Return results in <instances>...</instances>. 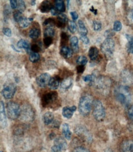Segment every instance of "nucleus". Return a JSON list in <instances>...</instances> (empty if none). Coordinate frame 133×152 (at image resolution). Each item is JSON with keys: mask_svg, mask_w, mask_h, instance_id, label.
Returning a JSON list of instances; mask_svg holds the SVG:
<instances>
[{"mask_svg": "<svg viewBox=\"0 0 133 152\" xmlns=\"http://www.w3.org/2000/svg\"><path fill=\"white\" fill-rule=\"evenodd\" d=\"M115 97L118 102L123 106H128L132 100V93L131 90L125 85H120L114 91Z\"/></svg>", "mask_w": 133, "mask_h": 152, "instance_id": "obj_1", "label": "nucleus"}, {"mask_svg": "<svg viewBox=\"0 0 133 152\" xmlns=\"http://www.w3.org/2000/svg\"><path fill=\"white\" fill-rule=\"evenodd\" d=\"M93 103L92 97L89 94H85L80 98L79 103V111L81 115L83 116L89 115L93 107Z\"/></svg>", "mask_w": 133, "mask_h": 152, "instance_id": "obj_2", "label": "nucleus"}, {"mask_svg": "<svg viewBox=\"0 0 133 152\" xmlns=\"http://www.w3.org/2000/svg\"><path fill=\"white\" fill-rule=\"evenodd\" d=\"M93 83L95 88L99 93L103 94L109 93L111 85V82L109 78L104 76H99L94 79Z\"/></svg>", "mask_w": 133, "mask_h": 152, "instance_id": "obj_3", "label": "nucleus"}, {"mask_svg": "<svg viewBox=\"0 0 133 152\" xmlns=\"http://www.w3.org/2000/svg\"><path fill=\"white\" fill-rule=\"evenodd\" d=\"M93 115L95 120L101 121L104 119L106 115L105 109L103 104L99 100H94L93 103Z\"/></svg>", "mask_w": 133, "mask_h": 152, "instance_id": "obj_4", "label": "nucleus"}, {"mask_svg": "<svg viewBox=\"0 0 133 152\" xmlns=\"http://www.w3.org/2000/svg\"><path fill=\"white\" fill-rule=\"evenodd\" d=\"M20 108V114L19 117L20 120L26 123L32 121L34 118V113L32 107L29 104H25Z\"/></svg>", "mask_w": 133, "mask_h": 152, "instance_id": "obj_5", "label": "nucleus"}, {"mask_svg": "<svg viewBox=\"0 0 133 152\" xmlns=\"http://www.w3.org/2000/svg\"><path fill=\"white\" fill-rule=\"evenodd\" d=\"M6 109L8 117L11 120H15L20 117L21 108L16 102H9L6 105Z\"/></svg>", "mask_w": 133, "mask_h": 152, "instance_id": "obj_6", "label": "nucleus"}, {"mask_svg": "<svg viewBox=\"0 0 133 152\" xmlns=\"http://www.w3.org/2000/svg\"><path fill=\"white\" fill-rule=\"evenodd\" d=\"M102 52L107 57H111L115 50V42L112 37H106L101 46Z\"/></svg>", "mask_w": 133, "mask_h": 152, "instance_id": "obj_7", "label": "nucleus"}, {"mask_svg": "<svg viewBox=\"0 0 133 152\" xmlns=\"http://www.w3.org/2000/svg\"><path fill=\"white\" fill-rule=\"evenodd\" d=\"M75 132L81 139L90 143L92 141V136L88 129L83 126H77L75 129Z\"/></svg>", "mask_w": 133, "mask_h": 152, "instance_id": "obj_8", "label": "nucleus"}, {"mask_svg": "<svg viewBox=\"0 0 133 152\" xmlns=\"http://www.w3.org/2000/svg\"><path fill=\"white\" fill-rule=\"evenodd\" d=\"M16 89V86L14 83H7L4 85L2 90V95L6 99H11L14 96Z\"/></svg>", "mask_w": 133, "mask_h": 152, "instance_id": "obj_9", "label": "nucleus"}, {"mask_svg": "<svg viewBox=\"0 0 133 152\" xmlns=\"http://www.w3.org/2000/svg\"><path fill=\"white\" fill-rule=\"evenodd\" d=\"M58 98V94L56 92H50L44 95L42 98V104L44 107L49 106L53 103Z\"/></svg>", "mask_w": 133, "mask_h": 152, "instance_id": "obj_10", "label": "nucleus"}, {"mask_svg": "<svg viewBox=\"0 0 133 152\" xmlns=\"http://www.w3.org/2000/svg\"><path fill=\"white\" fill-rule=\"evenodd\" d=\"M50 75L48 73H43L36 77V83L39 87L44 88L49 85V82L50 80Z\"/></svg>", "mask_w": 133, "mask_h": 152, "instance_id": "obj_11", "label": "nucleus"}, {"mask_svg": "<svg viewBox=\"0 0 133 152\" xmlns=\"http://www.w3.org/2000/svg\"><path fill=\"white\" fill-rule=\"evenodd\" d=\"M120 77L121 81L126 85L133 83V74L128 69H125L121 71Z\"/></svg>", "mask_w": 133, "mask_h": 152, "instance_id": "obj_12", "label": "nucleus"}, {"mask_svg": "<svg viewBox=\"0 0 133 152\" xmlns=\"http://www.w3.org/2000/svg\"><path fill=\"white\" fill-rule=\"evenodd\" d=\"M0 126L1 129H4L7 126L6 111L3 101H1V103H0Z\"/></svg>", "mask_w": 133, "mask_h": 152, "instance_id": "obj_13", "label": "nucleus"}, {"mask_svg": "<svg viewBox=\"0 0 133 152\" xmlns=\"http://www.w3.org/2000/svg\"><path fill=\"white\" fill-rule=\"evenodd\" d=\"M121 152H133V142L130 140L123 141L120 145Z\"/></svg>", "mask_w": 133, "mask_h": 152, "instance_id": "obj_14", "label": "nucleus"}, {"mask_svg": "<svg viewBox=\"0 0 133 152\" xmlns=\"http://www.w3.org/2000/svg\"><path fill=\"white\" fill-rule=\"evenodd\" d=\"M75 110H76L75 106L64 107L62 110L63 116L66 118L69 119L72 117L74 112L75 111Z\"/></svg>", "mask_w": 133, "mask_h": 152, "instance_id": "obj_15", "label": "nucleus"}, {"mask_svg": "<svg viewBox=\"0 0 133 152\" xmlns=\"http://www.w3.org/2000/svg\"><path fill=\"white\" fill-rule=\"evenodd\" d=\"M54 145H56L60 148L62 150H64L66 148H67V142H66V140L62 137H57L55 138L54 140Z\"/></svg>", "mask_w": 133, "mask_h": 152, "instance_id": "obj_16", "label": "nucleus"}, {"mask_svg": "<svg viewBox=\"0 0 133 152\" xmlns=\"http://www.w3.org/2000/svg\"><path fill=\"white\" fill-rule=\"evenodd\" d=\"M53 8L52 3L49 1H44L39 6V9L41 12L46 13L50 11Z\"/></svg>", "mask_w": 133, "mask_h": 152, "instance_id": "obj_17", "label": "nucleus"}, {"mask_svg": "<svg viewBox=\"0 0 133 152\" xmlns=\"http://www.w3.org/2000/svg\"><path fill=\"white\" fill-rule=\"evenodd\" d=\"M43 121L46 125H49L54 121V115L51 112H45L42 117Z\"/></svg>", "mask_w": 133, "mask_h": 152, "instance_id": "obj_18", "label": "nucleus"}, {"mask_svg": "<svg viewBox=\"0 0 133 152\" xmlns=\"http://www.w3.org/2000/svg\"><path fill=\"white\" fill-rule=\"evenodd\" d=\"M60 83V78L58 76H55L50 79L49 82V87L53 90H56L58 88Z\"/></svg>", "mask_w": 133, "mask_h": 152, "instance_id": "obj_19", "label": "nucleus"}, {"mask_svg": "<svg viewBox=\"0 0 133 152\" xmlns=\"http://www.w3.org/2000/svg\"><path fill=\"white\" fill-rule=\"evenodd\" d=\"M70 44L71 49L74 53H77L79 52V40L76 36H72L70 39Z\"/></svg>", "mask_w": 133, "mask_h": 152, "instance_id": "obj_20", "label": "nucleus"}, {"mask_svg": "<svg viewBox=\"0 0 133 152\" xmlns=\"http://www.w3.org/2000/svg\"><path fill=\"white\" fill-rule=\"evenodd\" d=\"M17 47L20 49H23L26 50V52L28 53H30V45L29 42H28L25 39H20L17 42Z\"/></svg>", "mask_w": 133, "mask_h": 152, "instance_id": "obj_21", "label": "nucleus"}, {"mask_svg": "<svg viewBox=\"0 0 133 152\" xmlns=\"http://www.w3.org/2000/svg\"><path fill=\"white\" fill-rule=\"evenodd\" d=\"M62 132L64 138L67 140H70L71 138L72 133L69 129V125L67 123H64L62 125Z\"/></svg>", "mask_w": 133, "mask_h": 152, "instance_id": "obj_22", "label": "nucleus"}, {"mask_svg": "<svg viewBox=\"0 0 133 152\" xmlns=\"http://www.w3.org/2000/svg\"><path fill=\"white\" fill-rule=\"evenodd\" d=\"M61 55L65 58H69L72 55V50L66 46H63L60 50Z\"/></svg>", "mask_w": 133, "mask_h": 152, "instance_id": "obj_23", "label": "nucleus"}, {"mask_svg": "<svg viewBox=\"0 0 133 152\" xmlns=\"http://www.w3.org/2000/svg\"><path fill=\"white\" fill-rule=\"evenodd\" d=\"M72 83V80L71 77L66 78L60 83L61 88L63 90H67L71 87Z\"/></svg>", "mask_w": 133, "mask_h": 152, "instance_id": "obj_24", "label": "nucleus"}, {"mask_svg": "<svg viewBox=\"0 0 133 152\" xmlns=\"http://www.w3.org/2000/svg\"><path fill=\"white\" fill-rule=\"evenodd\" d=\"M67 17L64 14L60 13L58 15H57V21H56V24L58 25V26L61 27L63 25H65L66 22H67Z\"/></svg>", "mask_w": 133, "mask_h": 152, "instance_id": "obj_25", "label": "nucleus"}, {"mask_svg": "<svg viewBox=\"0 0 133 152\" xmlns=\"http://www.w3.org/2000/svg\"><path fill=\"white\" fill-rule=\"evenodd\" d=\"M98 54H99V51L96 47H91L90 49L88 52V55L91 60H93V61L96 60L98 58Z\"/></svg>", "mask_w": 133, "mask_h": 152, "instance_id": "obj_26", "label": "nucleus"}, {"mask_svg": "<svg viewBox=\"0 0 133 152\" xmlns=\"http://www.w3.org/2000/svg\"><path fill=\"white\" fill-rule=\"evenodd\" d=\"M56 10L58 12H63L65 11V4L64 2L62 0H56L55 1V7Z\"/></svg>", "mask_w": 133, "mask_h": 152, "instance_id": "obj_27", "label": "nucleus"}, {"mask_svg": "<svg viewBox=\"0 0 133 152\" xmlns=\"http://www.w3.org/2000/svg\"><path fill=\"white\" fill-rule=\"evenodd\" d=\"M78 26H79V32L80 36H87L88 31L83 22L82 20H79Z\"/></svg>", "mask_w": 133, "mask_h": 152, "instance_id": "obj_28", "label": "nucleus"}, {"mask_svg": "<svg viewBox=\"0 0 133 152\" xmlns=\"http://www.w3.org/2000/svg\"><path fill=\"white\" fill-rule=\"evenodd\" d=\"M126 37L128 41L127 44V50L129 53H133V36L126 34Z\"/></svg>", "mask_w": 133, "mask_h": 152, "instance_id": "obj_29", "label": "nucleus"}, {"mask_svg": "<svg viewBox=\"0 0 133 152\" xmlns=\"http://www.w3.org/2000/svg\"><path fill=\"white\" fill-rule=\"evenodd\" d=\"M54 34H55V30L52 26H48L44 30V37H52L54 36Z\"/></svg>", "mask_w": 133, "mask_h": 152, "instance_id": "obj_30", "label": "nucleus"}, {"mask_svg": "<svg viewBox=\"0 0 133 152\" xmlns=\"http://www.w3.org/2000/svg\"><path fill=\"white\" fill-rule=\"evenodd\" d=\"M41 32L40 30L39 29H37V28H34L31 29V30L29 32V36L30 37V38L33 39H37L39 36H40Z\"/></svg>", "mask_w": 133, "mask_h": 152, "instance_id": "obj_31", "label": "nucleus"}, {"mask_svg": "<svg viewBox=\"0 0 133 152\" xmlns=\"http://www.w3.org/2000/svg\"><path fill=\"white\" fill-rule=\"evenodd\" d=\"M30 22V21L29 20V18H27L26 17L23 16L17 23L19 24V25H20L21 28H25L29 26Z\"/></svg>", "mask_w": 133, "mask_h": 152, "instance_id": "obj_32", "label": "nucleus"}, {"mask_svg": "<svg viewBox=\"0 0 133 152\" xmlns=\"http://www.w3.org/2000/svg\"><path fill=\"white\" fill-rule=\"evenodd\" d=\"M40 59V55L38 53L31 52L29 54V60L31 63H36Z\"/></svg>", "mask_w": 133, "mask_h": 152, "instance_id": "obj_33", "label": "nucleus"}, {"mask_svg": "<svg viewBox=\"0 0 133 152\" xmlns=\"http://www.w3.org/2000/svg\"><path fill=\"white\" fill-rule=\"evenodd\" d=\"M68 27L69 31L72 33H74L76 31V30H77V26H76L75 22L72 20L68 21Z\"/></svg>", "mask_w": 133, "mask_h": 152, "instance_id": "obj_34", "label": "nucleus"}, {"mask_svg": "<svg viewBox=\"0 0 133 152\" xmlns=\"http://www.w3.org/2000/svg\"><path fill=\"white\" fill-rule=\"evenodd\" d=\"M87 58L85 56H79L77 60H76V63L78 64V65H82L85 66L87 63Z\"/></svg>", "mask_w": 133, "mask_h": 152, "instance_id": "obj_35", "label": "nucleus"}, {"mask_svg": "<svg viewBox=\"0 0 133 152\" xmlns=\"http://www.w3.org/2000/svg\"><path fill=\"white\" fill-rule=\"evenodd\" d=\"M17 9H18V11L20 12H23L26 9V6H25V3L23 1H22V0H18L17 1Z\"/></svg>", "mask_w": 133, "mask_h": 152, "instance_id": "obj_36", "label": "nucleus"}, {"mask_svg": "<svg viewBox=\"0 0 133 152\" xmlns=\"http://www.w3.org/2000/svg\"><path fill=\"white\" fill-rule=\"evenodd\" d=\"M93 28L94 31H99L102 28L101 23L97 20H94L93 22Z\"/></svg>", "mask_w": 133, "mask_h": 152, "instance_id": "obj_37", "label": "nucleus"}, {"mask_svg": "<svg viewBox=\"0 0 133 152\" xmlns=\"http://www.w3.org/2000/svg\"><path fill=\"white\" fill-rule=\"evenodd\" d=\"M122 28V24L120 21H115L113 24V31H120Z\"/></svg>", "mask_w": 133, "mask_h": 152, "instance_id": "obj_38", "label": "nucleus"}, {"mask_svg": "<svg viewBox=\"0 0 133 152\" xmlns=\"http://www.w3.org/2000/svg\"><path fill=\"white\" fill-rule=\"evenodd\" d=\"M83 80L85 82H89V83H93L94 80V76L93 75H87L84 76L83 77Z\"/></svg>", "mask_w": 133, "mask_h": 152, "instance_id": "obj_39", "label": "nucleus"}, {"mask_svg": "<svg viewBox=\"0 0 133 152\" xmlns=\"http://www.w3.org/2000/svg\"><path fill=\"white\" fill-rule=\"evenodd\" d=\"M131 9L128 12V20L133 23V1L131 2Z\"/></svg>", "mask_w": 133, "mask_h": 152, "instance_id": "obj_40", "label": "nucleus"}, {"mask_svg": "<svg viewBox=\"0 0 133 152\" xmlns=\"http://www.w3.org/2000/svg\"><path fill=\"white\" fill-rule=\"evenodd\" d=\"M52 43V39L50 37H44V44L46 47H49Z\"/></svg>", "mask_w": 133, "mask_h": 152, "instance_id": "obj_41", "label": "nucleus"}, {"mask_svg": "<svg viewBox=\"0 0 133 152\" xmlns=\"http://www.w3.org/2000/svg\"><path fill=\"white\" fill-rule=\"evenodd\" d=\"M13 17H14V18L15 22H18L19 21V20L23 17L22 15V13L19 12V11H17L15 12L14 13V15H13Z\"/></svg>", "mask_w": 133, "mask_h": 152, "instance_id": "obj_42", "label": "nucleus"}, {"mask_svg": "<svg viewBox=\"0 0 133 152\" xmlns=\"http://www.w3.org/2000/svg\"><path fill=\"white\" fill-rule=\"evenodd\" d=\"M41 47L39 44H34L31 47V50L33 52L38 53L39 51H41Z\"/></svg>", "mask_w": 133, "mask_h": 152, "instance_id": "obj_43", "label": "nucleus"}, {"mask_svg": "<svg viewBox=\"0 0 133 152\" xmlns=\"http://www.w3.org/2000/svg\"><path fill=\"white\" fill-rule=\"evenodd\" d=\"M72 152H90L89 150L83 147H77L74 149Z\"/></svg>", "mask_w": 133, "mask_h": 152, "instance_id": "obj_44", "label": "nucleus"}, {"mask_svg": "<svg viewBox=\"0 0 133 152\" xmlns=\"http://www.w3.org/2000/svg\"><path fill=\"white\" fill-rule=\"evenodd\" d=\"M128 118L133 121V105H131L128 109L127 112Z\"/></svg>", "mask_w": 133, "mask_h": 152, "instance_id": "obj_45", "label": "nucleus"}, {"mask_svg": "<svg viewBox=\"0 0 133 152\" xmlns=\"http://www.w3.org/2000/svg\"><path fill=\"white\" fill-rule=\"evenodd\" d=\"M3 33L5 36L7 37H11L12 35V32L11 29H9L8 28H4L3 29Z\"/></svg>", "mask_w": 133, "mask_h": 152, "instance_id": "obj_46", "label": "nucleus"}, {"mask_svg": "<svg viewBox=\"0 0 133 152\" xmlns=\"http://www.w3.org/2000/svg\"><path fill=\"white\" fill-rule=\"evenodd\" d=\"M3 13L4 14V15H8L10 14L11 13V9L10 7L8 4H6L4 7V11H3Z\"/></svg>", "mask_w": 133, "mask_h": 152, "instance_id": "obj_47", "label": "nucleus"}, {"mask_svg": "<svg viewBox=\"0 0 133 152\" xmlns=\"http://www.w3.org/2000/svg\"><path fill=\"white\" fill-rule=\"evenodd\" d=\"M80 40L82 41V42L85 44V45H87L89 44L90 42V41H89V39L87 37V36H80Z\"/></svg>", "mask_w": 133, "mask_h": 152, "instance_id": "obj_48", "label": "nucleus"}, {"mask_svg": "<svg viewBox=\"0 0 133 152\" xmlns=\"http://www.w3.org/2000/svg\"><path fill=\"white\" fill-rule=\"evenodd\" d=\"M52 23H55V20L53 19L49 18L48 19H46L45 22H44V25H51Z\"/></svg>", "mask_w": 133, "mask_h": 152, "instance_id": "obj_49", "label": "nucleus"}, {"mask_svg": "<svg viewBox=\"0 0 133 152\" xmlns=\"http://www.w3.org/2000/svg\"><path fill=\"white\" fill-rule=\"evenodd\" d=\"M10 4L12 9H15L17 8V1H15V0H11V1H10Z\"/></svg>", "mask_w": 133, "mask_h": 152, "instance_id": "obj_50", "label": "nucleus"}, {"mask_svg": "<svg viewBox=\"0 0 133 152\" xmlns=\"http://www.w3.org/2000/svg\"><path fill=\"white\" fill-rule=\"evenodd\" d=\"M70 14L72 17V18L73 20H76L78 18V14L75 11H72L70 12Z\"/></svg>", "mask_w": 133, "mask_h": 152, "instance_id": "obj_51", "label": "nucleus"}, {"mask_svg": "<svg viewBox=\"0 0 133 152\" xmlns=\"http://www.w3.org/2000/svg\"><path fill=\"white\" fill-rule=\"evenodd\" d=\"M52 151L53 152H61L63 150L58 147H57L55 145H53L52 147Z\"/></svg>", "mask_w": 133, "mask_h": 152, "instance_id": "obj_52", "label": "nucleus"}, {"mask_svg": "<svg viewBox=\"0 0 133 152\" xmlns=\"http://www.w3.org/2000/svg\"><path fill=\"white\" fill-rule=\"evenodd\" d=\"M85 69V67L84 66H82V65H78L77 67V71L78 73H82L84 71Z\"/></svg>", "mask_w": 133, "mask_h": 152, "instance_id": "obj_53", "label": "nucleus"}, {"mask_svg": "<svg viewBox=\"0 0 133 152\" xmlns=\"http://www.w3.org/2000/svg\"><path fill=\"white\" fill-rule=\"evenodd\" d=\"M113 34L114 33H113V31H112L111 30H108L105 33V36L107 37H112V36H113Z\"/></svg>", "mask_w": 133, "mask_h": 152, "instance_id": "obj_54", "label": "nucleus"}, {"mask_svg": "<svg viewBox=\"0 0 133 152\" xmlns=\"http://www.w3.org/2000/svg\"><path fill=\"white\" fill-rule=\"evenodd\" d=\"M50 12H51V14H52L53 15H58L59 14H58V12L56 10V9H55V7H53V8L52 9V10L50 11Z\"/></svg>", "mask_w": 133, "mask_h": 152, "instance_id": "obj_55", "label": "nucleus"}, {"mask_svg": "<svg viewBox=\"0 0 133 152\" xmlns=\"http://www.w3.org/2000/svg\"><path fill=\"white\" fill-rule=\"evenodd\" d=\"M61 39L63 40L67 41L68 40V36L65 33H61Z\"/></svg>", "mask_w": 133, "mask_h": 152, "instance_id": "obj_56", "label": "nucleus"}, {"mask_svg": "<svg viewBox=\"0 0 133 152\" xmlns=\"http://www.w3.org/2000/svg\"><path fill=\"white\" fill-rule=\"evenodd\" d=\"M90 11H91V12H93L95 15H96V14H97V10H96V9H94L93 6H92L91 8L90 9Z\"/></svg>", "mask_w": 133, "mask_h": 152, "instance_id": "obj_57", "label": "nucleus"}, {"mask_svg": "<svg viewBox=\"0 0 133 152\" xmlns=\"http://www.w3.org/2000/svg\"><path fill=\"white\" fill-rule=\"evenodd\" d=\"M104 152H113V151H112V150H110V149H107V150H106Z\"/></svg>", "mask_w": 133, "mask_h": 152, "instance_id": "obj_58", "label": "nucleus"}, {"mask_svg": "<svg viewBox=\"0 0 133 152\" xmlns=\"http://www.w3.org/2000/svg\"><path fill=\"white\" fill-rule=\"evenodd\" d=\"M34 4H35V1H31V5H32V6H33V5H34Z\"/></svg>", "mask_w": 133, "mask_h": 152, "instance_id": "obj_59", "label": "nucleus"}, {"mask_svg": "<svg viewBox=\"0 0 133 152\" xmlns=\"http://www.w3.org/2000/svg\"><path fill=\"white\" fill-rule=\"evenodd\" d=\"M1 152H3V151H1Z\"/></svg>", "mask_w": 133, "mask_h": 152, "instance_id": "obj_60", "label": "nucleus"}]
</instances>
